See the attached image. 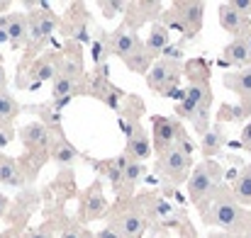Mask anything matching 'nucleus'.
Segmentation results:
<instances>
[{"label":"nucleus","mask_w":251,"mask_h":238,"mask_svg":"<svg viewBox=\"0 0 251 238\" xmlns=\"http://www.w3.org/2000/svg\"><path fill=\"white\" fill-rule=\"evenodd\" d=\"M234 236H237V238H251V224H249V226H247V229H242V231H237Z\"/></svg>","instance_id":"41"},{"label":"nucleus","mask_w":251,"mask_h":238,"mask_svg":"<svg viewBox=\"0 0 251 238\" xmlns=\"http://www.w3.org/2000/svg\"><path fill=\"white\" fill-rule=\"evenodd\" d=\"M239 146H242L244 151H249V153H251V122H247V124L242 127V134H239Z\"/></svg>","instance_id":"35"},{"label":"nucleus","mask_w":251,"mask_h":238,"mask_svg":"<svg viewBox=\"0 0 251 238\" xmlns=\"http://www.w3.org/2000/svg\"><path fill=\"white\" fill-rule=\"evenodd\" d=\"M127 2L125 0H98V10L102 12L105 20H115V17H122Z\"/></svg>","instance_id":"32"},{"label":"nucleus","mask_w":251,"mask_h":238,"mask_svg":"<svg viewBox=\"0 0 251 238\" xmlns=\"http://www.w3.org/2000/svg\"><path fill=\"white\" fill-rule=\"evenodd\" d=\"M110 42H112V56H117L132 73L147 76L149 68L154 66V61L159 59L147 49L144 39L137 32H129L122 24H117V29L110 32Z\"/></svg>","instance_id":"5"},{"label":"nucleus","mask_w":251,"mask_h":238,"mask_svg":"<svg viewBox=\"0 0 251 238\" xmlns=\"http://www.w3.org/2000/svg\"><path fill=\"white\" fill-rule=\"evenodd\" d=\"M185 134V127L180 119L166 117V114H151V149L154 156L164 153L176 146V141Z\"/></svg>","instance_id":"14"},{"label":"nucleus","mask_w":251,"mask_h":238,"mask_svg":"<svg viewBox=\"0 0 251 238\" xmlns=\"http://www.w3.org/2000/svg\"><path fill=\"white\" fill-rule=\"evenodd\" d=\"M90 59H93V68H100V66H107L110 56H112V42H110V32L105 29H98L95 27V34L90 37Z\"/></svg>","instance_id":"27"},{"label":"nucleus","mask_w":251,"mask_h":238,"mask_svg":"<svg viewBox=\"0 0 251 238\" xmlns=\"http://www.w3.org/2000/svg\"><path fill=\"white\" fill-rule=\"evenodd\" d=\"M2 156H5V153H2V151H0V158H2Z\"/></svg>","instance_id":"44"},{"label":"nucleus","mask_w":251,"mask_h":238,"mask_svg":"<svg viewBox=\"0 0 251 238\" xmlns=\"http://www.w3.org/2000/svg\"><path fill=\"white\" fill-rule=\"evenodd\" d=\"M69 221H71V216L66 212H51V214H47V219L39 226L22 231L20 238H59L61 231L69 226Z\"/></svg>","instance_id":"20"},{"label":"nucleus","mask_w":251,"mask_h":238,"mask_svg":"<svg viewBox=\"0 0 251 238\" xmlns=\"http://www.w3.org/2000/svg\"><path fill=\"white\" fill-rule=\"evenodd\" d=\"M147 85L154 95L159 97H173L176 102L183 97L180 90V78H183V61H173V59H156L154 66L149 68V73L144 76Z\"/></svg>","instance_id":"7"},{"label":"nucleus","mask_w":251,"mask_h":238,"mask_svg":"<svg viewBox=\"0 0 251 238\" xmlns=\"http://www.w3.org/2000/svg\"><path fill=\"white\" fill-rule=\"evenodd\" d=\"M229 187H232L234 199L244 209H249L251 207V163L249 165H242V170L234 175V180L229 182Z\"/></svg>","instance_id":"29"},{"label":"nucleus","mask_w":251,"mask_h":238,"mask_svg":"<svg viewBox=\"0 0 251 238\" xmlns=\"http://www.w3.org/2000/svg\"><path fill=\"white\" fill-rule=\"evenodd\" d=\"M220 66L232 68V71L251 68V51H249V46H247V42H244L242 37H239V39H232V42L222 49Z\"/></svg>","instance_id":"21"},{"label":"nucleus","mask_w":251,"mask_h":238,"mask_svg":"<svg viewBox=\"0 0 251 238\" xmlns=\"http://www.w3.org/2000/svg\"><path fill=\"white\" fill-rule=\"evenodd\" d=\"M207 238H237L234 234H227V231H210Z\"/></svg>","instance_id":"40"},{"label":"nucleus","mask_w":251,"mask_h":238,"mask_svg":"<svg viewBox=\"0 0 251 238\" xmlns=\"http://www.w3.org/2000/svg\"><path fill=\"white\" fill-rule=\"evenodd\" d=\"M7 209H10V199L0 192V221L5 219V214H7Z\"/></svg>","instance_id":"38"},{"label":"nucleus","mask_w":251,"mask_h":238,"mask_svg":"<svg viewBox=\"0 0 251 238\" xmlns=\"http://www.w3.org/2000/svg\"><path fill=\"white\" fill-rule=\"evenodd\" d=\"M78 158V149L66 139L64 129L51 131V144H49V160H54L61 170H69Z\"/></svg>","instance_id":"19"},{"label":"nucleus","mask_w":251,"mask_h":238,"mask_svg":"<svg viewBox=\"0 0 251 238\" xmlns=\"http://www.w3.org/2000/svg\"><path fill=\"white\" fill-rule=\"evenodd\" d=\"M125 156L132 160V163H147V160L154 156V149H151V136H149V131L142 127V124H137V127H132V129H127L125 131Z\"/></svg>","instance_id":"16"},{"label":"nucleus","mask_w":251,"mask_h":238,"mask_svg":"<svg viewBox=\"0 0 251 238\" xmlns=\"http://www.w3.org/2000/svg\"><path fill=\"white\" fill-rule=\"evenodd\" d=\"M173 149H178V151H180L183 156H188V158H193V153L198 151V146H195V141L190 139V134H188V131L176 141V146H173Z\"/></svg>","instance_id":"33"},{"label":"nucleus","mask_w":251,"mask_h":238,"mask_svg":"<svg viewBox=\"0 0 251 238\" xmlns=\"http://www.w3.org/2000/svg\"><path fill=\"white\" fill-rule=\"evenodd\" d=\"M7 87V73H5V66H2V59H0V90Z\"/></svg>","instance_id":"39"},{"label":"nucleus","mask_w":251,"mask_h":238,"mask_svg":"<svg viewBox=\"0 0 251 238\" xmlns=\"http://www.w3.org/2000/svg\"><path fill=\"white\" fill-rule=\"evenodd\" d=\"M217 124H247L251 117V107L247 105H242V102H237V105H229V102H222L220 107H217Z\"/></svg>","instance_id":"30"},{"label":"nucleus","mask_w":251,"mask_h":238,"mask_svg":"<svg viewBox=\"0 0 251 238\" xmlns=\"http://www.w3.org/2000/svg\"><path fill=\"white\" fill-rule=\"evenodd\" d=\"M85 160H88L93 168H98V173L112 185V192H115V197H117L120 185H122V173H125L129 158H127L125 153H117V156H112V158H85Z\"/></svg>","instance_id":"18"},{"label":"nucleus","mask_w":251,"mask_h":238,"mask_svg":"<svg viewBox=\"0 0 251 238\" xmlns=\"http://www.w3.org/2000/svg\"><path fill=\"white\" fill-rule=\"evenodd\" d=\"M5 37L12 51H20L27 46V12H7Z\"/></svg>","instance_id":"25"},{"label":"nucleus","mask_w":251,"mask_h":238,"mask_svg":"<svg viewBox=\"0 0 251 238\" xmlns=\"http://www.w3.org/2000/svg\"><path fill=\"white\" fill-rule=\"evenodd\" d=\"M147 177V165L144 163H127L125 173H122V185H120V192H117V199H132L137 195V187L139 182Z\"/></svg>","instance_id":"26"},{"label":"nucleus","mask_w":251,"mask_h":238,"mask_svg":"<svg viewBox=\"0 0 251 238\" xmlns=\"http://www.w3.org/2000/svg\"><path fill=\"white\" fill-rule=\"evenodd\" d=\"M59 34L64 37V42H76V44H90L93 37V20L88 12L85 2H71L64 12V17H59Z\"/></svg>","instance_id":"10"},{"label":"nucleus","mask_w":251,"mask_h":238,"mask_svg":"<svg viewBox=\"0 0 251 238\" xmlns=\"http://www.w3.org/2000/svg\"><path fill=\"white\" fill-rule=\"evenodd\" d=\"M154 173L173 190V187L188 182V177L193 173V158L183 156L178 149H168L164 153L154 156Z\"/></svg>","instance_id":"11"},{"label":"nucleus","mask_w":251,"mask_h":238,"mask_svg":"<svg viewBox=\"0 0 251 238\" xmlns=\"http://www.w3.org/2000/svg\"><path fill=\"white\" fill-rule=\"evenodd\" d=\"M64 54L61 49L56 46H49L47 51H42L29 66L25 73L17 76V87L22 90H32V87H39L44 83H51V80L59 76V71L64 68Z\"/></svg>","instance_id":"9"},{"label":"nucleus","mask_w":251,"mask_h":238,"mask_svg":"<svg viewBox=\"0 0 251 238\" xmlns=\"http://www.w3.org/2000/svg\"><path fill=\"white\" fill-rule=\"evenodd\" d=\"M164 207L166 202L159 197V192H142L132 199H117L105 219L107 226L115 229L122 238H142L147 229H151L159 221Z\"/></svg>","instance_id":"2"},{"label":"nucleus","mask_w":251,"mask_h":238,"mask_svg":"<svg viewBox=\"0 0 251 238\" xmlns=\"http://www.w3.org/2000/svg\"><path fill=\"white\" fill-rule=\"evenodd\" d=\"M222 182H225V168L217 160H200L198 165H193V173L185 182V197L193 207H198Z\"/></svg>","instance_id":"8"},{"label":"nucleus","mask_w":251,"mask_h":238,"mask_svg":"<svg viewBox=\"0 0 251 238\" xmlns=\"http://www.w3.org/2000/svg\"><path fill=\"white\" fill-rule=\"evenodd\" d=\"M74 97H88V73L83 64L64 61V68L51 80V102L56 107H64Z\"/></svg>","instance_id":"6"},{"label":"nucleus","mask_w":251,"mask_h":238,"mask_svg":"<svg viewBox=\"0 0 251 238\" xmlns=\"http://www.w3.org/2000/svg\"><path fill=\"white\" fill-rule=\"evenodd\" d=\"M39 202H42V197H39L37 190H32V187L20 190V195L15 197V202H10V209H7V214H5L7 221L12 224V231H22V229L27 226V221H29V216L37 212Z\"/></svg>","instance_id":"15"},{"label":"nucleus","mask_w":251,"mask_h":238,"mask_svg":"<svg viewBox=\"0 0 251 238\" xmlns=\"http://www.w3.org/2000/svg\"><path fill=\"white\" fill-rule=\"evenodd\" d=\"M227 146V129L225 124H210V129L200 136V153L202 160H215Z\"/></svg>","instance_id":"22"},{"label":"nucleus","mask_w":251,"mask_h":238,"mask_svg":"<svg viewBox=\"0 0 251 238\" xmlns=\"http://www.w3.org/2000/svg\"><path fill=\"white\" fill-rule=\"evenodd\" d=\"M81 238H95V234H93V231H90V229H81Z\"/></svg>","instance_id":"42"},{"label":"nucleus","mask_w":251,"mask_h":238,"mask_svg":"<svg viewBox=\"0 0 251 238\" xmlns=\"http://www.w3.org/2000/svg\"><path fill=\"white\" fill-rule=\"evenodd\" d=\"M144 44H147V49H149L154 56H161L168 46L173 44V37H171V32H168L161 22H154V24L149 27L147 37H144Z\"/></svg>","instance_id":"28"},{"label":"nucleus","mask_w":251,"mask_h":238,"mask_svg":"<svg viewBox=\"0 0 251 238\" xmlns=\"http://www.w3.org/2000/svg\"><path fill=\"white\" fill-rule=\"evenodd\" d=\"M183 78H185V87H183V97L176 102L173 107V117L176 119H185L190 122V127L195 129L198 136H202L210 129V112H212V73H210V64L202 56L188 59L183 61Z\"/></svg>","instance_id":"1"},{"label":"nucleus","mask_w":251,"mask_h":238,"mask_svg":"<svg viewBox=\"0 0 251 238\" xmlns=\"http://www.w3.org/2000/svg\"><path fill=\"white\" fill-rule=\"evenodd\" d=\"M12 236V231H10V234H0V238H10Z\"/></svg>","instance_id":"43"},{"label":"nucleus","mask_w":251,"mask_h":238,"mask_svg":"<svg viewBox=\"0 0 251 238\" xmlns=\"http://www.w3.org/2000/svg\"><path fill=\"white\" fill-rule=\"evenodd\" d=\"M164 2L161 0H129L125 12H122V27L129 29V32H139L144 24H154L159 22L161 12H164Z\"/></svg>","instance_id":"13"},{"label":"nucleus","mask_w":251,"mask_h":238,"mask_svg":"<svg viewBox=\"0 0 251 238\" xmlns=\"http://www.w3.org/2000/svg\"><path fill=\"white\" fill-rule=\"evenodd\" d=\"M195 209H198L205 226L220 229V231H227V234H237L251 224V209H244L234 199L232 187L227 182H222L215 192H210Z\"/></svg>","instance_id":"3"},{"label":"nucleus","mask_w":251,"mask_h":238,"mask_svg":"<svg viewBox=\"0 0 251 238\" xmlns=\"http://www.w3.org/2000/svg\"><path fill=\"white\" fill-rule=\"evenodd\" d=\"M222 85H225L229 92H234L242 105L251 107V68L222 73Z\"/></svg>","instance_id":"24"},{"label":"nucleus","mask_w":251,"mask_h":238,"mask_svg":"<svg viewBox=\"0 0 251 238\" xmlns=\"http://www.w3.org/2000/svg\"><path fill=\"white\" fill-rule=\"evenodd\" d=\"M205 2L200 0H176L171 2L168 7H164L159 22L166 27L168 32H178L180 34V42H193L198 39L200 29H202V22H205Z\"/></svg>","instance_id":"4"},{"label":"nucleus","mask_w":251,"mask_h":238,"mask_svg":"<svg viewBox=\"0 0 251 238\" xmlns=\"http://www.w3.org/2000/svg\"><path fill=\"white\" fill-rule=\"evenodd\" d=\"M81 229H83V226H81V224H78V221H76V219L71 216L69 226H66V229L61 231V236H59V238H81Z\"/></svg>","instance_id":"34"},{"label":"nucleus","mask_w":251,"mask_h":238,"mask_svg":"<svg viewBox=\"0 0 251 238\" xmlns=\"http://www.w3.org/2000/svg\"><path fill=\"white\" fill-rule=\"evenodd\" d=\"M17 139L22 141V146H25L29 153H49L51 131H49L39 119H37V122H29V124H25V127H20Z\"/></svg>","instance_id":"17"},{"label":"nucleus","mask_w":251,"mask_h":238,"mask_svg":"<svg viewBox=\"0 0 251 238\" xmlns=\"http://www.w3.org/2000/svg\"><path fill=\"white\" fill-rule=\"evenodd\" d=\"M229 5H232L239 15H244V17L251 20V0H229Z\"/></svg>","instance_id":"36"},{"label":"nucleus","mask_w":251,"mask_h":238,"mask_svg":"<svg viewBox=\"0 0 251 238\" xmlns=\"http://www.w3.org/2000/svg\"><path fill=\"white\" fill-rule=\"evenodd\" d=\"M107 212H110V202H107V197L102 192V180L95 177L85 190L78 192V209H76L74 219L81 226H88V224H93L98 219H105Z\"/></svg>","instance_id":"12"},{"label":"nucleus","mask_w":251,"mask_h":238,"mask_svg":"<svg viewBox=\"0 0 251 238\" xmlns=\"http://www.w3.org/2000/svg\"><path fill=\"white\" fill-rule=\"evenodd\" d=\"M217 20H220V27H222L225 32H229L234 39L244 37V32L251 27L249 17L239 15L229 2H220V5H217Z\"/></svg>","instance_id":"23"},{"label":"nucleus","mask_w":251,"mask_h":238,"mask_svg":"<svg viewBox=\"0 0 251 238\" xmlns=\"http://www.w3.org/2000/svg\"><path fill=\"white\" fill-rule=\"evenodd\" d=\"M95 238H122L115 229H110V226H105V229H100V231H95Z\"/></svg>","instance_id":"37"},{"label":"nucleus","mask_w":251,"mask_h":238,"mask_svg":"<svg viewBox=\"0 0 251 238\" xmlns=\"http://www.w3.org/2000/svg\"><path fill=\"white\" fill-rule=\"evenodd\" d=\"M22 112V105L12 97V92L0 90V129H12V122L20 117Z\"/></svg>","instance_id":"31"}]
</instances>
